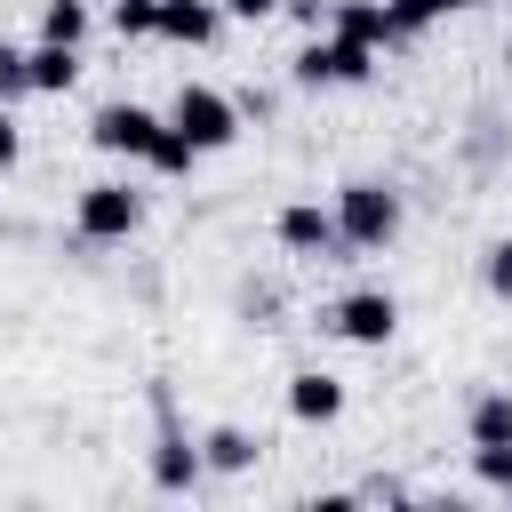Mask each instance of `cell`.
I'll list each match as a JSON object with an SVG mask.
<instances>
[{"mask_svg":"<svg viewBox=\"0 0 512 512\" xmlns=\"http://www.w3.org/2000/svg\"><path fill=\"white\" fill-rule=\"evenodd\" d=\"M448 8H472V0H392V16H400V32H416V24H432V16H448Z\"/></svg>","mask_w":512,"mask_h":512,"instance_id":"19","label":"cell"},{"mask_svg":"<svg viewBox=\"0 0 512 512\" xmlns=\"http://www.w3.org/2000/svg\"><path fill=\"white\" fill-rule=\"evenodd\" d=\"M280 8H288L296 24H320V16H328V0H280Z\"/></svg>","mask_w":512,"mask_h":512,"instance_id":"24","label":"cell"},{"mask_svg":"<svg viewBox=\"0 0 512 512\" xmlns=\"http://www.w3.org/2000/svg\"><path fill=\"white\" fill-rule=\"evenodd\" d=\"M144 224V200L128 192V184H88L80 192V232L88 240H120V232H136Z\"/></svg>","mask_w":512,"mask_h":512,"instance_id":"3","label":"cell"},{"mask_svg":"<svg viewBox=\"0 0 512 512\" xmlns=\"http://www.w3.org/2000/svg\"><path fill=\"white\" fill-rule=\"evenodd\" d=\"M280 0H224V16H240V24H256V16H272Z\"/></svg>","mask_w":512,"mask_h":512,"instance_id":"22","label":"cell"},{"mask_svg":"<svg viewBox=\"0 0 512 512\" xmlns=\"http://www.w3.org/2000/svg\"><path fill=\"white\" fill-rule=\"evenodd\" d=\"M288 416H304V424L344 416V384H336V376H320V368H304V376L288 384Z\"/></svg>","mask_w":512,"mask_h":512,"instance_id":"9","label":"cell"},{"mask_svg":"<svg viewBox=\"0 0 512 512\" xmlns=\"http://www.w3.org/2000/svg\"><path fill=\"white\" fill-rule=\"evenodd\" d=\"M328 328L352 336V344H384V336L400 328V304H392L384 288H360V296H344V304L328 312Z\"/></svg>","mask_w":512,"mask_h":512,"instance_id":"5","label":"cell"},{"mask_svg":"<svg viewBox=\"0 0 512 512\" xmlns=\"http://www.w3.org/2000/svg\"><path fill=\"white\" fill-rule=\"evenodd\" d=\"M88 136H96L104 152H136V160H144V152H152V136H160V120H152L144 104H104Z\"/></svg>","mask_w":512,"mask_h":512,"instance_id":"6","label":"cell"},{"mask_svg":"<svg viewBox=\"0 0 512 512\" xmlns=\"http://www.w3.org/2000/svg\"><path fill=\"white\" fill-rule=\"evenodd\" d=\"M208 464H216V472H248V464H256V440H248L240 424H216V432H208Z\"/></svg>","mask_w":512,"mask_h":512,"instance_id":"13","label":"cell"},{"mask_svg":"<svg viewBox=\"0 0 512 512\" xmlns=\"http://www.w3.org/2000/svg\"><path fill=\"white\" fill-rule=\"evenodd\" d=\"M392 232H400V200H392L384 184H344V200H336V240L384 248Z\"/></svg>","mask_w":512,"mask_h":512,"instance_id":"1","label":"cell"},{"mask_svg":"<svg viewBox=\"0 0 512 512\" xmlns=\"http://www.w3.org/2000/svg\"><path fill=\"white\" fill-rule=\"evenodd\" d=\"M168 128H176V136H192V152H216V144H232V136H240V112H232L216 88H184Z\"/></svg>","mask_w":512,"mask_h":512,"instance_id":"2","label":"cell"},{"mask_svg":"<svg viewBox=\"0 0 512 512\" xmlns=\"http://www.w3.org/2000/svg\"><path fill=\"white\" fill-rule=\"evenodd\" d=\"M512 440V392H488L472 408V448H504Z\"/></svg>","mask_w":512,"mask_h":512,"instance_id":"12","label":"cell"},{"mask_svg":"<svg viewBox=\"0 0 512 512\" xmlns=\"http://www.w3.org/2000/svg\"><path fill=\"white\" fill-rule=\"evenodd\" d=\"M24 64H32V88H40V96H56V88H72V80H80V56H72V40H40Z\"/></svg>","mask_w":512,"mask_h":512,"instance_id":"11","label":"cell"},{"mask_svg":"<svg viewBox=\"0 0 512 512\" xmlns=\"http://www.w3.org/2000/svg\"><path fill=\"white\" fill-rule=\"evenodd\" d=\"M368 64H376V56H368L360 40H344V32H336V40H312V48L296 56V80H304V88H328V80H368Z\"/></svg>","mask_w":512,"mask_h":512,"instance_id":"4","label":"cell"},{"mask_svg":"<svg viewBox=\"0 0 512 512\" xmlns=\"http://www.w3.org/2000/svg\"><path fill=\"white\" fill-rule=\"evenodd\" d=\"M280 240H288L296 256H312V248H328V240H336V216H328V208H312V200H296V208H280Z\"/></svg>","mask_w":512,"mask_h":512,"instance_id":"10","label":"cell"},{"mask_svg":"<svg viewBox=\"0 0 512 512\" xmlns=\"http://www.w3.org/2000/svg\"><path fill=\"white\" fill-rule=\"evenodd\" d=\"M16 96H32V64L16 48H0V104H16Z\"/></svg>","mask_w":512,"mask_h":512,"instance_id":"18","label":"cell"},{"mask_svg":"<svg viewBox=\"0 0 512 512\" xmlns=\"http://www.w3.org/2000/svg\"><path fill=\"white\" fill-rule=\"evenodd\" d=\"M16 152H24V136H16V120H8V104H0V168H8Z\"/></svg>","mask_w":512,"mask_h":512,"instance_id":"23","label":"cell"},{"mask_svg":"<svg viewBox=\"0 0 512 512\" xmlns=\"http://www.w3.org/2000/svg\"><path fill=\"white\" fill-rule=\"evenodd\" d=\"M144 160H152V168H160V176H184V168H192V160H200V152H192V136H176V128H160V136H152V152H144Z\"/></svg>","mask_w":512,"mask_h":512,"instance_id":"15","label":"cell"},{"mask_svg":"<svg viewBox=\"0 0 512 512\" xmlns=\"http://www.w3.org/2000/svg\"><path fill=\"white\" fill-rule=\"evenodd\" d=\"M152 24H160V0H120V8H112V32H120V40H136V32H152Z\"/></svg>","mask_w":512,"mask_h":512,"instance_id":"17","label":"cell"},{"mask_svg":"<svg viewBox=\"0 0 512 512\" xmlns=\"http://www.w3.org/2000/svg\"><path fill=\"white\" fill-rule=\"evenodd\" d=\"M216 24H224V16H216L208 0H160V24H152V32H160V40H184V48H208Z\"/></svg>","mask_w":512,"mask_h":512,"instance_id":"8","label":"cell"},{"mask_svg":"<svg viewBox=\"0 0 512 512\" xmlns=\"http://www.w3.org/2000/svg\"><path fill=\"white\" fill-rule=\"evenodd\" d=\"M40 32H48V40H72V48H80V32H88V8H80V0H48Z\"/></svg>","mask_w":512,"mask_h":512,"instance_id":"16","label":"cell"},{"mask_svg":"<svg viewBox=\"0 0 512 512\" xmlns=\"http://www.w3.org/2000/svg\"><path fill=\"white\" fill-rule=\"evenodd\" d=\"M480 480L488 488H512V440L504 448H480Z\"/></svg>","mask_w":512,"mask_h":512,"instance_id":"20","label":"cell"},{"mask_svg":"<svg viewBox=\"0 0 512 512\" xmlns=\"http://www.w3.org/2000/svg\"><path fill=\"white\" fill-rule=\"evenodd\" d=\"M328 16H336V32H344V40H360V48H384V40H400V16H392V0H336Z\"/></svg>","mask_w":512,"mask_h":512,"instance_id":"7","label":"cell"},{"mask_svg":"<svg viewBox=\"0 0 512 512\" xmlns=\"http://www.w3.org/2000/svg\"><path fill=\"white\" fill-rule=\"evenodd\" d=\"M192 472H200V456H192L184 440H160V456H152V480H160V488H192Z\"/></svg>","mask_w":512,"mask_h":512,"instance_id":"14","label":"cell"},{"mask_svg":"<svg viewBox=\"0 0 512 512\" xmlns=\"http://www.w3.org/2000/svg\"><path fill=\"white\" fill-rule=\"evenodd\" d=\"M488 288H496V296H512V240H504V248H488Z\"/></svg>","mask_w":512,"mask_h":512,"instance_id":"21","label":"cell"}]
</instances>
